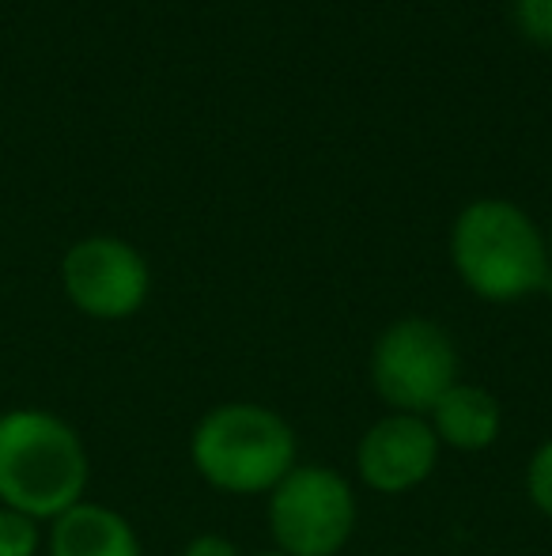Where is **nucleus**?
I'll return each mask as SVG.
<instances>
[{
  "instance_id": "f257e3e1",
  "label": "nucleus",
  "mask_w": 552,
  "mask_h": 556,
  "mask_svg": "<svg viewBox=\"0 0 552 556\" xmlns=\"http://www.w3.org/2000/svg\"><path fill=\"white\" fill-rule=\"evenodd\" d=\"M88 446L57 413L12 409L0 417V504L35 522L57 519L84 500Z\"/></svg>"
},
{
  "instance_id": "f03ea898",
  "label": "nucleus",
  "mask_w": 552,
  "mask_h": 556,
  "mask_svg": "<svg viewBox=\"0 0 552 556\" xmlns=\"http://www.w3.org/2000/svg\"><path fill=\"white\" fill-rule=\"evenodd\" d=\"M450 257L473 295L488 303H515L549 285V247L538 224L500 198L473 201L450 231Z\"/></svg>"
},
{
  "instance_id": "7ed1b4c3",
  "label": "nucleus",
  "mask_w": 552,
  "mask_h": 556,
  "mask_svg": "<svg viewBox=\"0 0 552 556\" xmlns=\"http://www.w3.org/2000/svg\"><path fill=\"white\" fill-rule=\"evenodd\" d=\"M295 432L280 413L258 402H228L201 417L190 440L193 469L228 496L273 492L299 462Z\"/></svg>"
},
{
  "instance_id": "20e7f679",
  "label": "nucleus",
  "mask_w": 552,
  "mask_h": 556,
  "mask_svg": "<svg viewBox=\"0 0 552 556\" xmlns=\"http://www.w3.org/2000/svg\"><path fill=\"white\" fill-rule=\"evenodd\" d=\"M458 382L454 337L432 318H398L371 349V387L390 413L424 417Z\"/></svg>"
},
{
  "instance_id": "39448f33",
  "label": "nucleus",
  "mask_w": 552,
  "mask_h": 556,
  "mask_svg": "<svg viewBox=\"0 0 552 556\" xmlns=\"http://www.w3.org/2000/svg\"><path fill=\"white\" fill-rule=\"evenodd\" d=\"M356 492L330 466H295L269 492V530L287 556H337L356 530Z\"/></svg>"
},
{
  "instance_id": "423d86ee",
  "label": "nucleus",
  "mask_w": 552,
  "mask_h": 556,
  "mask_svg": "<svg viewBox=\"0 0 552 556\" xmlns=\"http://www.w3.org/2000/svg\"><path fill=\"white\" fill-rule=\"evenodd\" d=\"M61 285L76 311L99 323H118L144 307L152 273L137 247L114 235H91L65 254Z\"/></svg>"
},
{
  "instance_id": "0eeeda50",
  "label": "nucleus",
  "mask_w": 552,
  "mask_h": 556,
  "mask_svg": "<svg viewBox=\"0 0 552 556\" xmlns=\"http://www.w3.org/2000/svg\"><path fill=\"white\" fill-rule=\"evenodd\" d=\"M435 462H439V440L432 425L409 413H390L375 420L356 446V469L363 484L383 496L413 492L435 473Z\"/></svg>"
},
{
  "instance_id": "6e6552de",
  "label": "nucleus",
  "mask_w": 552,
  "mask_h": 556,
  "mask_svg": "<svg viewBox=\"0 0 552 556\" xmlns=\"http://www.w3.org/2000/svg\"><path fill=\"white\" fill-rule=\"evenodd\" d=\"M50 556H140L133 522L114 507L80 500L50 527Z\"/></svg>"
},
{
  "instance_id": "1a4fd4ad",
  "label": "nucleus",
  "mask_w": 552,
  "mask_h": 556,
  "mask_svg": "<svg viewBox=\"0 0 552 556\" xmlns=\"http://www.w3.org/2000/svg\"><path fill=\"white\" fill-rule=\"evenodd\" d=\"M427 425H432L439 446H454V451H485L500 435V402L496 394H488L485 387H473V382H454L439 402L427 413Z\"/></svg>"
},
{
  "instance_id": "9d476101",
  "label": "nucleus",
  "mask_w": 552,
  "mask_h": 556,
  "mask_svg": "<svg viewBox=\"0 0 552 556\" xmlns=\"http://www.w3.org/2000/svg\"><path fill=\"white\" fill-rule=\"evenodd\" d=\"M38 522L12 507H0V556H38Z\"/></svg>"
},
{
  "instance_id": "9b49d317",
  "label": "nucleus",
  "mask_w": 552,
  "mask_h": 556,
  "mask_svg": "<svg viewBox=\"0 0 552 556\" xmlns=\"http://www.w3.org/2000/svg\"><path fill=\"white\" fill-rule=\"evenodd\" d=\"M526 496L541 515L552 519V440L541 443L526 466Z\"/></svg>"
},
{
  "instance_id": "f8f14e48",
  "label": "nucleus",
  "mask_w": 552,
  "mask_h": 556,
  "mask_svg": "<svg viewBox=\"0 0 552 556\" xmlns=\"http://www.w3.org/2000/svg\"><path fill=\"white\" fill-rule=\"evenodd\" d=\"M515 20L526 38L552 46V0H515Z\"/></svg>"
},
{
  "instance_id": "ddd939ff",
  "label": "nucleus",
  "mask_w": 552,
  "mask_h": 556,
  "mask_svg": "<svg viewBox=\"0 0 552 556\" xmlns=\"http://www.w3.org/2000/svg\"><path fill=\"white\" fill-rule=\"evenodd\" d=\"M182 556H239V549H235V542H228V538H220V534H201L185 545Z\"/></svg>"
},
{
  "instance_id": "4468645a",
  "label": "nucleus",
  "mask_w": 552,
  "mask_h": 556,
  "mask_svg": "<svg viewBox=\"0 0 552 556\" xmlns=\"http://www.w3.org/2000/svg\"><path fill=\"white\" fill-rule=\"evenodd\" d=\"M545 247H549V265H552V231H549V242H545Z\"/></svg>"
},
{
  "instance_id": "2eb2a0df",
  "label": "nucleus",
  "mask_w": 552,
  "mask_h": 556,
  "mask_svg": "<svg viewBox=\"0 0 552 556\" xmlns=\"http://www.w3.org/2000/svg\"><path fill=\"white\" fill-rule=\"evenodd\" d=\"M258 556H287V553H280V549H273V553H258Z\"/></svg>"
}]
</instances>
